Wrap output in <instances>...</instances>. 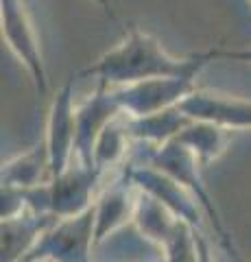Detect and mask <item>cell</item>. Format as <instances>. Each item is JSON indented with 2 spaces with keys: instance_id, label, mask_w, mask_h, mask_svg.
Wrapping results in <instances>:
<instances>
[{
  "instance_id": "obj_1",
  "label": "cell",
  "mask_w": 251,
  "mask_h": 262,
  "mask_svg": "<svg viewBox=\"0 0 251 262\" xmlns=\"http://www.w3.org/2000/svg\"><path fill=\"white\" fill-rule=\"evenodd\" d=\"M208 61H212L208 53L175 57L162 46L157 37L138 27H131L125 33L123 42L83 68L79 77H92L107 88H123L157 77L197 79Z\"/></svg>"
},
{
  "instance_id": "obj_2",
  "label": "cell",
  "mask_w": 251,
  "mask_h": 262,
  "mask_svg": "<svg viewBox=\"0 0 251 262\" xmlns=\"http://www.w3.org/2000/svg\"><path fill=\"white\" fill-rule=\"evenodd\" d=\"M96 247V214L94 206L77 216L57 219L39 236L27 260H53V262H92Z\"/></svg>"
},
{
  "instance_id": "obj_3",
  "label": "cell",
  "mask_w": 251,
  "mask_h": 262,
  "mask_svg": "<svg viewBox=\"0 0 251 262\" xmlns=\"http://www.w3.org/2000/svg\"><path fill=\"white\" fill-rule=\"evenodd\" d=\"M149 164H153L155 168L164 170L166 175L177 179V182L184 184L194 196H197L201 208H203V212H206V219L212 221V227H214L221 245H227V243L234 241L230 236V232H227V227H225V223H223L221 212H218V208L212 201V196H210L206 182H203V175H201L203 164L197 160V155H194L188 146H186L184 142H179L177 138H173V140L164 142L162 146L151 149Z\"/></svg>"
},
{
  "instance_id": "obj_4",
  "label": "cell",
  "mask_w": 251,
  "mask_h": 262,
  "mask_svg": "<svg viewBox=\"0 0 251 262\" xmlns=\"http://www.w3.org/2000/svg\"><path fill=\"white\" fill-rule=\"evenodd\" d=\"M0 24H3L5 44L9 46V51L18 57V61L31 75L37 98L48 96L51 83H48L42 46H39L37 31L24 0H0Z\"/></svg>"
},
{
  "instance_id": "obj_5",
  "label": "cell",
  "mask_w": 251,
  "mask_h": 262,
  "mask_svg": "<svg viewBox=\"0 0 251 262\" xmlns=\"http://www.w3.org/2000/svg\"><path fill=\"white\" fill-rule=\"evenodd\" d=\"M194 88H197V79L192 77H157L114 88V92L125 116L140 118L177 107Z\"/></svg>"
},
{
  "instance_id": "obj_6",
  "label": "cell",
  "mask_w": 251,
  "mask_h": 262,
  "mask_svg": "<svg viewBox=\"0 0 251 262\" xmlns=\"http://www.w3.org/2000/svg\"><path fill=\"white\" fill-rule=\"evenodd\" d=\"M79 77V75H77ZM72 75L55 94L46 120V149L51 158V175L63 173L75 162V138H77V103H75V83Z\"/></svg>"
},
{
  "instance_id": "obj_7",
  "label": "cell",
  "mask_w": 251,
  "mask_h": 262,
  "mask_svg": "<svg viewBox=\"0 0 251 262\" xmlns=\"http://www.w3.org/2000/svg\"><path fill=\"white\" fill-rule=\"evenodd\" d=\"M179 110L192 120L212 122L227 131L251 129V98L194 88L179 103Z\"/></svg>"
},
{
  "instance_id": "obj_8",
  "label": "cell",
  "mask_w": 251,
  "mask_h": 262,
  "mask_svg": "<svg viewBox=\"0 0 251 262\" xmlns=\"http://www.w3.org/2000/svg\"><path fill=\"white\" fill-rule=\"evenodd\" d=\"M129 173L135 186L140 190L153 194L159 199L164 206L173 212V214L184 221V223L192 225L197 232L203 227V208H201L199 199L194 196L184 184H179L164 170L155 168L153 164H140V166H129Z\"/></svg>"
},
{
  "instance_id": "obj_9",
  "label": "cell",
  "mask_w": 251,
  "mask_h": 262,
  "mask_svg": "<svg viewBox=\"0 0 251 262\" xmlns=\"http://www.w3.org/2000/svg\"><path fill=\"white\" fill-rule=\"evenodd\" d=\"M103 173L94 166L75 160L63 173L51 177L53 214L57 219L77 216L90 210L99 196V184Z\"/></svg>"
},
{
  "instance_id": "obj_10",
  "label": "cell",
  "mask_w": 251,
  "mask_h": 262,
  "mask_svg": "<svg viewBox=\"0 0 251 262\" xmlns=\"http://www.w3.org/2000/svg\"><path fill=\"white\" fill-rule=\"evenodd\" d=\"M123 107L118 103L114 88L96 85L94 94H90L83 103L77 105V138H75V160L92 166V155L103 129L116 120Z\"/></svg>"
},
{
  "instance_id": "obj_11",
  "label": "cell",
  "mask_w": 251,
  "mask_h": 262,
  "mask_svg": "<svg viewBox=\"0 0 251 262\" xmlns=\"http://www.w3.org/2000/svg\"><path fill=\"white\" fill-rule=\"evenodd\" d=\"M140 188L131 179L129 168H125L123 177H118L114 184L103 188L96 196L94 214H96V245H101L114 236L118 229L133 223V212Z\"/></svg>"
},
{
  "instance_id": "obj_12",
  "label": "cell",
  "mask_w": 251,
  "mask_h": 262,
  "mask_svg": "<svg viewBox=\"0 0 251 262\" xmlns=\"http://www.w3.org/2000/svg\"><path fill=\"white\" fill-rule=\"evenodd\" d=\"M57 216L33 214L22 212L18 216L3 219V249H0V262H22L35 247L39 236L53 225Z\"/></svg>"
},
{
  "instance_id": "obj_13",
  "label": "cell",
  "mask_w": 251,
  "mask_h": 262,
  "mask_svg": "<svg viewBox=\"0 0 251 262\" xmlns=\"http://www.w3.org/2000/svg\"><path fill=\"white\" fill-rule=\"evenodd\" d=\"M179 223L181 221L177 219L159 199H155L153 194L144 192V190L138 192L133 225L144 241H149V243L155 245L157 249H162L166 245V241L175 234V229Z\"/></svg>"
},
{
  "instance_id": "obj_14",
  "label": "cell",
  "mask_w": 251,
  "mask_h": 262,
  "mask_svg": "<svg viewBox=\"0 0 251 262\" xmlns=\"http://www.w3.org/2000/svg\"><path fill=\"white\" fill-rule=\"evenodd\" d=\"M51 177V158H48L44 140L35 144L33 149L3 162V168H0V182L3 186L11 188H31L48 182Z\"/></svg>"
},
{
  "instance_id": "obj_15",
  "label": "cell",
  "mask_w": 251,
  "mask_h": 262,
  "mask_svg": "<svg viewBox=\"0 0 251 262\" xmlns=\"http://www.w3.org/2000/svg\"><path fill=\"white\" fill-rule=\"evenodd\" d=\"M125 118H127V127H129L131 140L144 142L147 146H151V149L173 140V138L192 120L179 110V105H177V107H171V110H164V112H157V114H151V116H140V118L125 116Z\"/></svg>"
},
{
  "instance_id": "obj_16",
  "label": "cell",
  "mask_w": 251,
  "mask_h": 262,
  "mask_svg": "<svg viewBox=\"0 0 251 262\" xmlns=\"http://www.w3.org/2000/svg\"><path fill=\"white\" fill-rule=\"evenodd\" d=\"M175 138L188 146L203 166L216 162L227 151V144H230L227 129L216 127L212 122H203V120H190Z\"/></svg>"
},
{
  "instance_id": "obj_17",
  "label": "cell",
  "mask_w": 251,
  "mask_h": 262,
  "mask_svg": "<svg viewBox=\"0 0 251 262\" xmlns=\"http://www.w3.org/2000/svg\"><path fill=\"white\" fill-rule=\"evenodd\" d=\"M129 142H131V136H129L127 118H125V114H120L116 120H111L109 125L103 129V134L99 136V140H96L92 166L105 175L109 168L118 166V164L125 160Z\"/></svg>"
},
{
  "instance_id": "obj_18",
  "label": "cell",
  "mask_w": 251,
  "mask_h": 262,
  "mask_svg": "<svg viewBox=\"0 0 251 262\" xmlns=\"http://www.w3.org/2000/svg\"><path fill=\"white\" fill-rule=\"evenodd\" d=\"M197 229L188 223L177 225L175 234L162 247V262H199V241Z\"/></svg>"
},
{
  "instance_id": "obj_19",
  "label": "cell",
  "mask_w": 251,
  "mask_h": 262,
  "mask_svg": "<svg viewBox=\"0 0 251 262\" xmlns=\"http://www.w3.org/2000/svg\"><path fill=\"white\" fill-rule=\"evenodd\" d=\"M210 59H236L251 63V46L249 48H212L208 53Z\"/></svg>"
},
{
  "instance_id": "obj_20",
  "label": "cell",
  "mask_w": 251,
  "mask_h": 262,
  "mask_svg": "<svg viewBox=\"0 0 251 262\" xmlns=\"http://www.w3.org/2000/svg\"><path fill=\"white\" fill-rule=\"evenodd\" d=\"M197 241H199V262H216L212 258V251H210V243L203 234H197Z\"/></svg>"
},
{
  "instance_id": "obj_21",
  "label": "cell",
  "mask_w": 251,
  "mask_h": 262,
  "mask_svg": "<svg viewBox=\"0 0 251 262\" xmlns=\"http://www.w3.org/2000/svg\"><path fill=\"white\" fill-rule=\"evenodd\" d=\"M223 249L225 251H227V256L234 260V262H251L249 258H245V256H242V253H240V249L236 247V243H227V245H223Z\"/></svg>"
},
{
  "instance_id": "obj_22",
  "label": "cell",
  "mask_w": 251,
  "mask_h": 262,
  "mask_svg": "<svg viewBox=\"0 0 251 262\" xmlns=\"http://www.w3.org/2000/svg\"><path fill=\"white\" fill-rule=\"evenodd\" d=\"M96 3H99V5L103 7V9L109 13V18H116V15H114V11H111V7H109V3H107V0H96Z\"/></svg>"
},
{
  "instance_id": "obj_23",
  "label": "cell",
  "mask_w": 251,
  "mask_h": 262,
  "mask_svg": "<svg viewBox=\"0 0 251 262\" xmlns=\"http://www.w3.org/2000/svg\"><path fill=\"white\" fill-rule=\"evenodd\" d=\"M27 262H53V260H46V258H39V260H27Z\"/></svg>"
},
{
  "instance_id": "obj_24",
  "label": "cell",
  "mask_w": 251,
  "mask_h": 262,
  "mask_svg": "<svg viewBox=\"0 0 251 262\" xmlns=\"http://www.w3.org/2000/svg\"><path fill=\"white\" fill-rule=\"evenodd\" d=\"M249 3H251V0H249Z\"/></svg>"
}]
</instances>
